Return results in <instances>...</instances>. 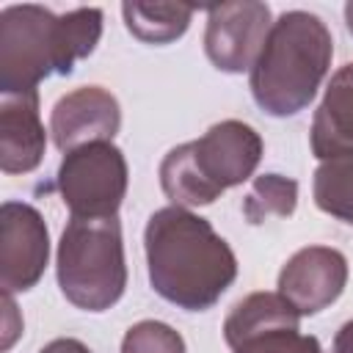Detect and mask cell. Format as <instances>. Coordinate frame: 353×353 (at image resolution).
<instances>
[{
  "label": "cell",
  "instance_id": "obj_21",
  "mask_svg": "<svg viewBox=\"0 0 353 353\" xmlns=\"http://www.w3.org/2000/svg\"><path fill=\"white\" fill-rule=\"evenodd\" d=\"M331 353H353V320H347V323L336 331Z\"/></svg>",
  "mask_w": 353,
  "mask_h": 353
},
{
  "label": "cell",
  "instance_id": "obj_8",
  "mask_svg": "<svg viewBox=\"0 0 353 353\" xmlns=\"http://www.w3.org/2000/svg\"><path fill=\"white\" fill-rule=\"evenodd\" d=\"M50 259V234L41 212L25 201L0 207V287L25 292L39 284Z\"/></svg>",
  "mask_w": 353,
  "mask_h": 353
},
{
  "label": "cell",
  "instance_id": "obj_19",
  "mask_svg": "<svg viewBox=\"0 0 353 353\" xmlns=\"http://www.w3.org/2000/svg\"><path fill=\"white\" fill-rule=\"evenodd\" d=\"M3 306H6V334H3V350H8L17 339V334L22 331V325H14L11 317L17 314V306H14V298L8 292H3Z\"/></svg>",
  "mask_w": 353,
  "mask_h": 353
},
{
  "label": "cell",
  "instance_id": "obj_16",
  "mask_svg": "<svg viewBox=\"0 0 353 353\" xmlns=\"http://www.w3.org/2000/svg\"><path fill=\"white\" fill-rule=\"evenodd\" d=\"M298 204V182L281 174H262L251 182L243 199V215L248 223H262L270 215L287 218Z\"/></svg>",
  "mask_w": 353,
  "mask_h": 353
},
{
  "label": "cell",
  "instance_id": "obj_4",
  "mask_svg": "<svg viewBox=\"0 0 353 353\" xmlns=\"http://www.w3.org/2000/svg\"><path fill=\"white\" fill-rule=\"evenodd\" d=\"M262 160L259 132L237 119L212 124L201 138L174 146L160 163V188L174 207L212 204L223 190L243 185Z\"/></svg>",
  "mask_w": 353,
  "mask_h": 353
},
{
  "label": "cell",
  "instance_id": "obj_9",
  "mask_svg": "<svg viewBox=\"0 0 353 353\" xmlns=\"http://www.w3.org/2000/svg\"><path fill=\"white\" fill-rule=\"evenodd\" d=\"M347 284V259L328 245H306L295 251L281 273L279 292L298 309V314H317L328 309Z\"/></svg>",
  "mask_w": 353,
  "mask_h": 353
},
{
  "label": "cell",
  "instance_id": "obj_6",
  "mask_svg": "<svg viewBox=\"0 0 353 353\" xmlns=\"http://www.w3.org/2000/svg\"><path fill=\"white\" fill-rule=\"evenodd\" d=\"M55 185L72 218H113L127 193V160L113 141H94L63 154Z\"/></svg>",
  "mask_w": 353,
  "mask_h": 353
},
{
  "label": "cell",
  "instance_id": "obj_14",
  "mask_svg": "<svg viewBox=\"0 0 353 353\" xmlns=\"http://www.w3.org/2000/svg\"><path fill=\"white\" fill-rule=\"evenodd\" d=\"M124 25L127 30L146 41V44H171L176 41L190 19H193V6L182 3H124L121 6Z\"/></svg>",
  "mask_w": 353,
  "mask_h": 353
},
{
  "label": "cell",
  "instance_id": "obj_7",
  "mask_svg": "<svg viewBox=\"0 0 353 353\" xmlns=\"http://www.w3.org/2000/svg\"><path fill=\"white\" fill-rule=\"evenodd\" d=\"M270 25V8L265 3L243 0L212 6L204 30V52L210 63L229 74L251 72Z\"/></svg>",
  "mask_w": 353,
  "mask_h": 353
},
{
  "label": "cell",
  "instance_id": "obj_1",
  "mask_svg": "<svg viewBox=\"0 0 353 353\" xmlns=\"http://www.w3.org/2000/svg\"><path fill=\"white\" fill-rule=\"evenodd\" d=\"M143 248L152 290L185 309L204 312L237 279V259L212 223L185 207H163L149 215Z\"/></svg>",
  "mask_w": 353,
  "mask_h": 353
},
{
  "label": "cell",
  "instance_id": "obj_3",
  "mask_svg": "<svg viewBox=\"0 0 353 353\" xmlns=\"http://www.w3.org/2000/svg\"><path fill=\"white\" fill-rule=\"evenodd\" d=\"M334 55L325 22L309 11H284L251 66V97L276 119L301 113L317 94Z\"/></svg>",
  "mask_w": 353,
  "mask_h": 353
},
{
  "label": "cell",
  "instance_id": "obj_2",
  "mask_svg": "<svg viewBox=\"0 0 353 353\" xmlns=\"http://www.w3.org/2000/svg\"><path fill=\"white\" fill-rule=\"evenodd\" d=\"M102 36V8H74L55 17L41 6L0 11V94L36 91L50 74H69Z\"/></svg>",
  "mask_w": 353,
  "mask_h": 353
},
{
  "label": "cell",
  "instance_id": "obj_13",
  "mask_svg": "<svg viewBox=\"0 0 353 353\" xmlns=\"http://www.w3.org/2000/svg\"><path fill=\"white\" fill-rule=\"evenodd\" d=\"M353 149V63L334 72L312 121V152L317 160Z\"/></svg>",
  "mask_w": 353,
  "mask_h": 353
},
{
  "label": "cell",
  "instance_id": "obj_12",
  "mask_svg": "<svg viewBox=\"0 0 353 353\" xmlns=\"http://www.w3.org/2000/svg\"><path fill=\"white\" fill-rule=\"evenodd\" d=\"M281 328H301L298 309L281 292H251L243 301H237L226 314L223 339L234 353L251 345L254 339Z\"/></svg>",
  "mask_w": 353,
  "mask_h": 353
},
{
  "label": "cell",
  "instance_id": "obj_15",
  "mask_svg": "<svg viewBox=\"0 0 353 353\" xmlns=\"http://www.w3.org/2000/svg\"><path fill=\"white\" fill-rule=\"evenodd\" d=\"M312 193L325 215L353 226V149L320 160Z\"/></svg>",
  "mask_w": 353,
  "mask_h": 353
},
{
  "label": "cell",
  "instance_id": "obj_20",
  "mask_svg": "<svg viewBox=\"0 0 353 353\" xmlns=\"http://www.w3.org/2000/svg\"><path fill=\"white\" fill-rule=\"evenodd\" d=\"M39 353H91L80 339H72V336H61V339H52L47 342Z\"/></svg>",
  "mask_w": 353,
  "mask_h": 353
},
{
  "label": "cell",
  "instance_id": "obj_17",
  "mask_svg": "<svg viewBox=\"0 0 353 353\" xmlns=\"http://www.w3.org/2000/svg\"><path fill=\"white\" fill-rule=\"evenodd\" d=\"M121 353H185V339L168 323L141 320L127 328Z\"/></svg>",
  "mask_w": 353,
  "mask_h": 353
},
{
  "label": "cell",
  "instance_id": "obj_11",
  "mask_svg": "<svg viewBox=\"0 0 353 353\" xmlns=\"http://www.w3.org/2000/svg\"><path fill=\"white\" fill-rule=\"evenodd\" d=\"M47 146V132L39 119V91L0 97V168L3 174L33 171Z\"/></svg>",
  "mask_w": 353,
  "mask_h": 353
},
{
  "label": "cell",
  "instance_id": "obj_10",
  "mask_svg": "<svg viewBox=\"0 0 353 353\" xmlns=\"http://www.w3.org/2000/svg\"><path fill=\"white\" fill-rule=\"evenodd\" d=\"M121 127V108L116 97L99 85H83L61 97L50 116L52 143L61 152L94 141H110Z\"/></svg>",
  "mask_w": 353,
  "mask_h": 353
},
{
  "label": "cell",
  "instance_id": "obj_18",
  "mask_svg": "<svg viewBox=\"0 0 353 353\" xmlns=\"http://www.w3.org/2000/svg\"><path fill=\"white\" fill-rule=\"evenodd\" d=\"M234 353H323V347L314 336L301 334V328H281V331L254 339L251 345Z\"/></svg>",
  "mask_w": 353,
  "mask_h": 353
},
{
  "label": "cell",
  "instance_id": "obj_5",
  "mask_svg": "<svg viewBox=\"0 0 353 353\" xmlns=\"http://www.w3.org/2000/svg\"><path fill=\"white\" fill-rule=\"evenodd\" d=\"M55 273L72 306L83 312L110 309L127 287L119 218H72L58 240Z\"/></svg>",
  "mask_w": 353,
  "mask_h": 353
},
{
  "label": "cell",
  "instance_id": "obj_22",
  "mask_svg": "<svg viewBox=\"0 0 353 353\" xmlns=\"http://www.w3.org/2000/svg\"><path fill=\"white\" fill-rule=\"evenodd\" d=\"M345 22H347V30L353 33V0L345 6Z\"/></svg>",
  "mask_w": 353,
  "mask_h": 353
}]
</instances>
